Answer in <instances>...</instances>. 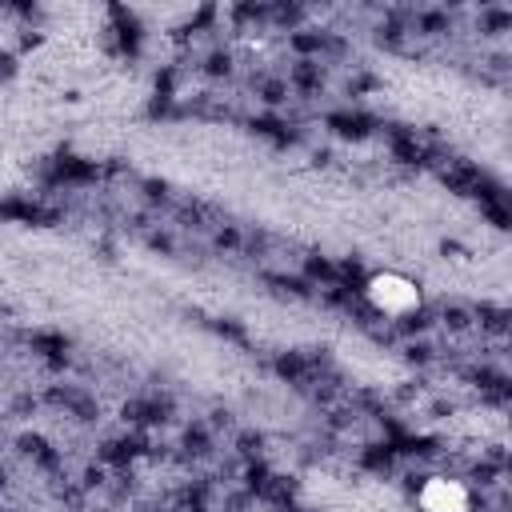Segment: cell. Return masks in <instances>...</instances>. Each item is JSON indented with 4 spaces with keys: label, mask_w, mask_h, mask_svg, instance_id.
<instances>
[{
    "label": "cell",
    "mask_w": 512,
    "mask_h": 512,
    "mask_svg": "<svg viewBox=\"0 0 512 512\" xmlns=\"http://www.w3.org/2000/svg\"><path fill=\"white\" fill-rule=\"evenodd\" d=\"M364 292H368L372 308L384 312V316H408L420 304V288L400 272H376Z\"/></svg>",
    "instance_id": "6da1fadb"
},
{
    "label": "cell",
    "mask_w": 512,
    "mask_h": 512,
    "mask_svg": "<svg viewBox=\"0 0 512 512\" xmlns=\"http://www.w3.org/2000/svg\"><path fill=\"white\" fill-rule=\"evenodd\" d=\"M420 508L424 512H468L472 508V496L460 480H448V476H428L424 488H420Z\"/></svg>",
    "instance_id": "7a4b0ae2"
}]
</instances>
